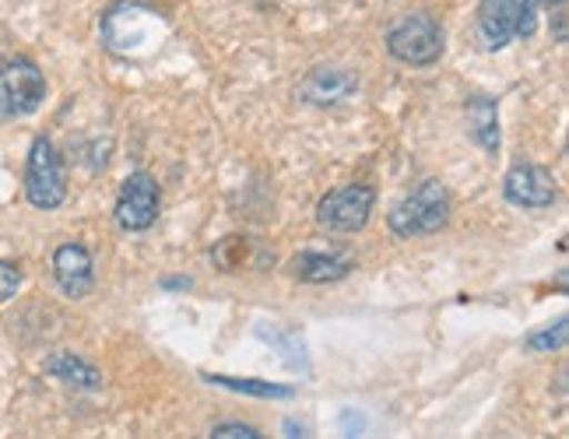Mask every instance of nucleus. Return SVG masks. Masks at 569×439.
Wrapping results in <instances>:
<instances>
[{
  "instance_id": "f257e3e1",
  "label": "nucleus",
  "mask_w": 569,
  "mask_h": 439,
  "mask_svg": "<svg viewBox=\"0 0 569 439\" xmlns=\"http://www.w3.org/2000/svg\"><path fill=\"white\" fill-rule=\"evenodd\" d=\"M166 39H169V18L151 4L123 0V4H113L102 14V42L117 57L127 60L151 57L162 50Z\"/></svg>"
},
{
  "instance_id": "f03ea898",
  "label": "nucleus",
  "mask_w": 569,
  "mask_h": 439,
  "mask_svg": "<svg viewBox=\"0 0 569 439\" xmlns=\"http://www.w3.org/2000/svg\"><path fill=\"white\" fill-rule=\"evenodd\" d=\"M447 222H450V193L440 180H426L390 211V232L401 239L440 232Z\"/></svg>"
},
{
  "instance_id": "7ed1b4c3",
  "label": "nucleus",
  "mask_w": 569,
  "mask_h": 439,
  "mask_svg": "<svg viewBox=\"0 0 569 439\" xmlns=\"http://www.w3.org/2000/svg\"><path fill=\"white\" fill-rule=\"evenodd\" d=\"M538 0H481L478 8V39L486 50H502L513 39L535 36Z\"/></svg>"
},
{
  "instance_id": "20e7f679",
  "label": "nucleus",
  "mask_w": 569,
  "mask_h": 439,
  "mask_svg": "<svg viewBox=\"0 0 569 439\" xmlns=\"http://www.w3.org/2000/svg\"><path fill=\"white\" fill-rule=\"evenodd\" d=\"M387 50L393 60L411 68H429L443 57V29L432 14H408L387 32Z\"/></svg>"
},
{
  "instance_id": "39448f33",
  "label": "nucleus",
  "mask_w": 569,
  "mask_h": 439,
  "mask_svg": "<svg viewBox=\"0 0 569 439\" xmlns=\"http://www.w3.org/2000/svg\"><path fill=\"white\" fill-rule=\"evenodd\" d=\"M26 197L42 211L60 208L63 197H68V180H63V166L50 138L32 141L29 166H26Z\"/></svg>"
},
{
  "instance_id": "423d86ee",
  "label": "nucleus",
  "mask_w": 569,
  "mask_h": 439,
  "mask_svg": "<svg viewBox=\"0 0 569 439\" xmlns=\"http://www.w3.org/2000/svg\"><path fill=\"white\" fill-rule=\"evenodd\" d=\"M377 204V190L366 183L338 187L317 204V222L331 232H359L369 222V211Z\"/></svg>"
},
{
  "instance_id": "0eeeda50",
  "label": "nucleus",
  "mask_w": 569,
  "mask_h": 439,
  "mask_svg": "<svg viewBox=\"0 0 569 439\" xmlns=\"http://www.w3.org/2000/svg\"><path fill=\"white\" fill-rule=\"evenodd\" d=\"M47 99V78L32 60L18 57L0 71V113L8 117H29Z\"/></svg>"
},
{
  "instance_id": "6e6552de",
  "label": "nucleus",
  "mask_w": 569,
  "mask_h": 439,
  "mask_svg": "<svg viewBox=\"0 0 569 439\" xmlns=\"http://www.w3.org/2000/svg\"><path fill=\"white\" fill-rule=\"evenodd\" d=\"M159 208H162L159 183L151 180L148 172H130L120 187V197H117V222L127 232L151 229L159 218Z\"/></svg>"
},
{
  "instance_id": "1a4fd4ad",
  "label": "nucleus",
  "mask_w": 569,
  "mask_h": 439,
  "mask_svg": "<svg viewBox=\"0 0 569 439\" xmlns=\"http://www.w3.org/2000/svg\"><path fill=\"white\" fill-rule=\"evenodd\" d=\"M359 92V74L338 68V63H317V68L299 81V99L310 106H338Z\"/></svg>"
},
{
  "instance_id": "9d476101",
  "label": "nucleus",
  "mask_w": 569,
  "mask_h": 439,
  "mask_svg": "<svg viewBox=\"0 0 569 439\" xmlns=\"http://www.w3.org/2000/svg\"><path fill=\"white\" fill-rule=\"evenodd\" d=\"M502 190H507V201L517 208H549L556 201V180L549 169L541 166H513L502 180Z\"/></svg>"
},
{
  "instance_id": "9b49d317",
  "label": "nucleus",
  "mask_w": 569,
  "mask_h": 439,
  "mask_svg": "<svg viewBox=\"0 0 569 439\" xmlns=\"http://www.w3.org/2000/svg\"><path fill=\"white\" fill-rule=\"evenodd\" d=\"M53 278L63 289V296L81 299L92 292L96 285V268H92V253L84 250L81 243H63L53 253Z\"/></svg>"
},
{
  "instance_id": "f8f14e48",
  "label": "nucleus",
  "mask_w": 569,
  "mask_h": 439,
  "mask_svg": "<svg viewBox=\"0 0 569 439\" xmlns=\"http://www.w3.org/2000/svg\"><path fill=\"white\" fill-rule=\"evenodd\" d=\"M348 271H352V257L348 253H317V250H306L292 257V275L299 281H310V285H327V281H341Z\"/></svg>"
},
{
  "instance_id": "ddd939ff",
  "label": "nucleus",
  "mask_w": 569,
  "mask_h": 439,
  "mask_svg": "<svg viewBox=\"0 0 569 439\" xmlns=\"http://www.w3.org/2000/svg\"><path fill=\"white\" fill-rule=\"evenodd\" d=\"M468 134L486 151L499 148V109L489 96H475L468 102Z\"/></svg>"
},
{
  "instance_id": "4468645a",
  "label": "nucleus",
  "mask_w": 569,
  "mask_h": 439,
  "mask_svg": "<svg viewBox=\"0 0 569 439\" xmlns=\"http://www.w3.org/2000/svg\"><path fill=\"white\" fill-rule=\"evenodd\" d=\"M47 372L63 383H74L81 390H99L102 387V377H99V369L89 366L84 359H78L74 351H57V356H50L47 362Z\"/></svg>"
},
{
  "instance_id": "2eb2a0df",
  "label": "nucleus",
  "mask_w": 569,
  "mask_h": 439,
  "mask_svg": "<svg viewBox=\"0 0 569 439\" xmlns=\"http://www.w3.org/2000/svg\"><path fill=\"white\" fill-rule=\"evenodd\" d=\"M208 383H218L226 390H236V393H253V398H292V387H281V383H271V380H236V377H214V372H204Z\"/></svg>"
},
{
  "instance_id": "dca6fc26",
  "label": "nucleus",
  "mask_w": 569,
  "mask_h": 439,
  "mask_svg": "<svg viewBox=\"0 0 569 439\" xmlns=\"http://www.w3.org/2000/svg\"><path fill=\"white\" fill-rule=\"evenodd\" d=\"M250 247H253V243H250L247 236H229L226 243L218 247L211 257H214L218 263H222V271H239V268L247 263V250H250Z\"/></svg>"
},
{
  "instance_id": "f3484780",
  "label": "nucleus",
  "mask_w": 569,
  "mask_h": 439,
  "mask_svg": "<svg viewBox=\"0 0 569 439\" xmlns=\"http://www.w3.org/2000/svg\"><path fill=\"white\" fill-rule=\"evenodd\" d=\"M566 335H569V327H566V320H559L556 327H549V331H535L528 338V348L531 351H556L566 345Z\"/></svg>"
},
{
  "instance_id": "a211bd4d",
  "label": "nucleus",
  "mask_w": 569,
  "mask_h": 439,
  "mask_svg": "<svg viewBox=\"0 0 569 439\" xmlns=\"http://www.w3.org/2000/svg\"><path fill=\"white\" fill-rule=\"evenodd\" d=\"M18 289H21V271L14 268V263L0 260V302H8Z\"/></svg>"
},
{
  "instance_id": "6ab92c4d",
  "label": "nucleus",
  "mask_w": 569,
  "mask_h": 439,
  "mask_svg": "<svg viewBox=\"0 0 569 439\" xmlns=\"http://www.w3.org/2000/svg\"><path fill=\"white\" fill-rule=\"evenodd\" d=\"M211 436H218V439H260V429L243 426V422H226V426H214Z\"/></svg>"
},
{
  "instance_id": "aec40b11",
  "label": "nucleus",
  "mask_w": 569,
  "mask_h": 439,
  "mask_svg": "<svg viewBox=\"0 0 569 439\" xmlns=\"http://www.w3.org/2000/svg\"><path fill=\"white\" fill-rule=\"evenodd\" d=\"M552 4H556V11H559V14H556V39L566 42V0H549V8H552Z\"/></svg>"
},
{
  "instance_id": "412c9836",
  "label": "nucleus",
  "mask_w": 569,
  "mask_h": 439,
  "mask_svg": "<svg viewBox=\"0 0 569 439\" xmlns=\"http://www.w3.org/2000/svg\"><path fill=\"white\" fill-rule=\"evenodd\" d=\"M341 426H345V432H359L362 429V419H352V415H341Z\"/></svg>"
},
{
  "instance_id": "4be33fe9",
  "label": "nucleus",
  "mask_w": 569,
  "mask_h": 439,
  "mask_svg": "<svg viewBox=\"0 0 569 439\" xmlns=\"http://www.w3.org/2000/svg\"><path fill=\"white\" fill-rule=\"evenodd\" d=\"M284 432H299V436H302L306 429H302V426H296V422H284Z\"/></svg>"
}]
</instances>
